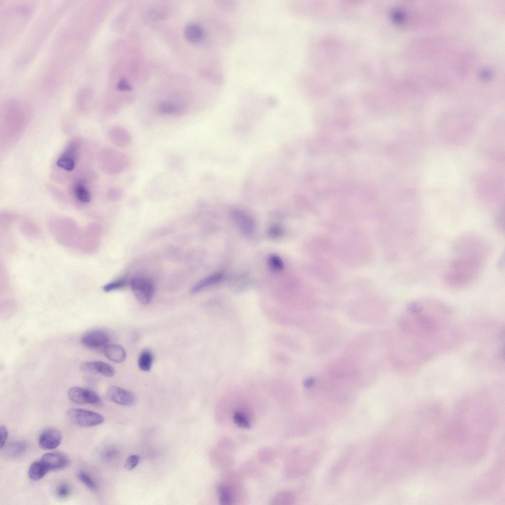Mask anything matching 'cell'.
Wrapping results in <instances>:
<instances>
[{"instance_id":"obj_1","label":"cell","mask_w":505,"mask_h":505,"mask_svg":"<svg viewBox=\"0 0 505 505\" xmlns=\"http://www.w3.org/2000/svg\"><path fill=\"white\" fill-rule=\"evenodd\" d=\"M491 250L481 235L467 233L454 242L451 255L443 280L448 287L461 289L473 284L480 276L489 260Z\"/></svg>"},{"instance_id":"obj_2","label":"cell","mask_w":505,"mask_h":505,"mask_svg":"<svg viewBox=\"0 0 505 505\" xmlns=\"http://www.w3.org/2000/svg\"><path fill=\"white\" fill-rule=\"evenodd\" d=\"M99 161L103 171L110 175L123 172L128 165V159L125 153L109 147L100 151Z\"/></svg>"},{"instance_id":"obj_3","label":"cell","mask_w":505,"mask_h":505,"mask_svg":"<svg viewBox=\"0 0 505 505\" xmlns=\"http://www.w3.org/2000/svg\"><path fill=\"white\" fill-rule=\"evenodd\" d=\"M67 415L72 422L82 427L95 426L104 421V417L100 414L81 408H70L67 410Z\"/></svg>"},{"instance_id":"obj_4","label":"cell","mask_w":505,"mask_h":505,"mask_svg":"<svg viewBox=\"0 0 505 505\" xmlns=\"http://www.w3.org/2000/svg\"><path fill=\"white\" fill-rule=\"evenodd\" d=\"M130 285L139 303L145 305L150 302L154 293V286L150 280L144 277H136L131 280Z\"/></svg>"},{"instance_id":"obj_5","label":"cell","mask_w":505,"mask_h":505,"mask_svg":"<svg viewBox=\"0 0 505 505\" xmlns=\"http://www.w3.org/2000/svg\"><path fill=\"white\" fill-rule=\"evenodd\" d=\"M79 148L80 144L77 140H74L70 142L57 159L56 165L65 171H72L75 167Z\"/></svg>"},{"instance_id":"obj_6","label":"cell","mask_w":505,"mask_h":505,"mask_svg":"<svg viewBox=\"0 0 505 505\" xmlns=\"http://www.w3.org/2000/svg\"><path fill=\"white\" fill-rule=\"evenodd\" d=\"M68 396L72 401L78 404H98L101 402L100 397L95 392L80 387L70 388Z\"/></svg>"},{"instance_id":"obj_7","label":"cell","mask_w":505,"mask_h":505,"mask_svg":"<svg viewBox=\"0 0 505 505\" xmlns=\"http://www.w3.org/2000/svg\"><path fill=\"white\" fill-rule=\"evenodd\" d=\"M110 340L107 332L101 329L91 330L83 333L81 337L82 344L90 349L103 348L108 344Z\"/></svg>"},{"instance_id":"obj_8","label":"cell","mask_w":505,"mask_h":505,"mask_svg":"<svg viewBox=\"0 0 505 505\" xmlns=\"http://www.w3.org/2000/svg\"><path fill=\"white\" fill-rule=\"evenodd\" d=\"M62 440L61 433L57 429L47 428L42 431L38 438L39 446L45 450H52L57 448Z\"/></svg>"},{"instance_id":"obj_9","label":"cell","mask_w":505,"mask_h":505,"mask_svg":"<svg viewBox=\"0 0 505 505\" xmlns=\"http://www.w3.org/2000/svg\"><path fill=\"white\" fill-rule=\"evenodd\" d=\"M107 395L112 401L121 405H132L136 401L135 396L132 393L117 386L109 387Z\"/></svg>"},{"instance_id":"obj_10","label":"cell","mask_w":505,"mask_h":505,"mask_svg":"<svg viewBox=\"0 0 505 505\" xmlns=\"http://www.w3.org/2000/svg\"><path fill=\"white\" fill-rule=\"evenodd\" d=\"M108 135L111 142L118 147H126L132 142L131 134L121 125L112 126L109 130Z\"/></svg>"},{"instance_id":"obj_11","label":"cell","mask_w":505,"mask_h":505,"mask_svg":"<svg viewBox=\"0 0 505 505\" xmlns=\"http://www.w3.org/2000/svg\"><path fill=\"white\" fill-rule=\"evenodd\" d=\"M41 460L46 466L49 470L61 469L69 464L68 457L60 452H51L42 455Z\"/></svg>"},{"instance_id":"obj_12","label":"cell","mask_w":505,"mask_h":505,"mask_svg":"<svg viewBox=\"0 0 505 505\" xmlns=\"http://www.w3.org/2000/svg\"><path fill=\"white\" fill-rule=\"evenodd\" d=\"M80 369L83 372L100 374L106 377H112L115 371L110 364L101 361L84 362L80 364Z\"/></svg>"},{"instance_id":"obj_13","label":"cell","mask_w":505,"mask_h":505,"mask_svg":"<svg viewBox=\"0 0 505 505\" xmlns=\"http://www.w3.org/2000/svg\"><path fill=\"white\" fill-rule=\"evenodd\" d=\"M157 109L159 113L164 115L181 116L185 111V108L182 104L170 101L160 102Z\"/></svg>"},{"instance_id":"obj_14","label":"cell","mask_w":505,"mask_h":505,"mask_svg":"<svg viewBox=\"0 0 505 505\" xmlns=\"http://www.w3.org/2000/svg\"><path fill=\"white\" fill-rule=\"evenodd\" d=\"M103 351L106 358L116 363L123 362L126 358L124 349L119 345L108 344L104 348Z\"/></svg>"},{"instance_id":"obj_15","label":"cell","mask_w":505,"mask_h":505,"mask_svg":"<svg viewBox=\"0 0 505 505\" xmlns=\"http://www.w3.org/2000/svg\"><path fill=\"white\" fill-rule=\"evenodd\" d=\"M72 192L76 199L82 203L86 204L91 201V195L85 181L82 180H76L72 186Z\"/></svg>"},{"instance_id":"obj_16","label":"cell","mask_w":505,"mask_h":505,"mask_svg":"<svg viewBox=\"0 0 505 505\" xmlns=\"http://www.w3.org/2000/svg\"><path fill=\"white\" fill-rule=\"evenodd\" d=\"M232 215L235 221L242 232L246 234L252 233L254 225L250 217L239 211H234Z\"/></svg>"},{"instance_id":"obj_17","label":"cell","mask_w":505,"mask_h":505,"mask_svg":"<svg viewBox=\"0 0 505 505\" xmlns=\"http://www.w3.org/2000/svg\"><path fill=\"white\" fill-rule=\"evenodd\" d=\"M223 274L221 272H216L211 274L197 282L192 288L191 292L192 293L198 292L201 290L219 282L223 279Z\"/></svg>"},{"instance_id":"obj_18","label":"cell","mask_w":505,"mask_h":505,"mask_svg":"<svg viewBox=\"0 0 505 505\" xmlns=\"http://www.w3.org/2000/svg\"><path fill=\"white\" fill-rule=\"evenodd\" d=\"M2 448H3V453L5 456L8 457L15 458L20 456L24 453L27 448V444L23 440H18L10 442L6 445H5Z\"/></svg>"},{"instance_id":"obj_19","label":"cell","mask_w":505,"mask_h":505,"mask_svg":"<svg viewBox=\"0 0 505 505\" xmlns=\"http://www.w3.org/2000/svg\"><path fill=\"white\" fill-rule=\"evenodd\" d=\"M49 469L41 459L33 462L30 465L28 475L33 480H38L42 478L49 471Z\"/></svg>"},{"instance_id":"obj_20","label":"cell","mask_w":505,"mask_h":505,"mask_svg":"<svg viewBox=\"0 0 505 505\" xmlns=\"http://www.w3.org/2000/svg\"><path fill=\"white\" fill-rule=\"evenodd\" d=\"M185 38L189 41L195 42L201 39L203 35L202 28L195 24H190L184 30Z\"/></svg>"},{"instance_id":"obj_21","label":"cell","mask_w":505,"mask_h":505,"mask_svg":"<svg viewBox=\"0 0 505 505\" xmlns=\"http://www.w3.org/2000/svg\"><path fill=\"white\" fill-rule=\"evenodd\" d=\"M153 361V356L150 351L147 350L143 351L140 354L138 359V366L140 369L144 371L150 370Z\"/></svg>"},{"instance_id":"obj_22","label":"cell","mask_w":505,"mask_h":505,"mask_svg":"<svg viewBox=\"0 0 505 505\" xmlns=\"http://www.w3.org/2000/svg\"><path fill=\"white\" fill-rule=\"evenodd\" d=\"M79 480L88 489L95 491L97 489V485L94 479L86 472L80 471L77 474Z\"/></svg>"},{"instance_id":"obj_23","label":"cell","mask_w":505,"mask_h":505,"mask_svg":"<svg viewBox=\"0 0 505 505\" xmlns=\"http://www.w3.org/2000/svg\"><path fill=\"white\" fill-rule=\"evenodd\" d=\"M220 503L223 505H231L232 497L228 488L224 485H220L218 488Z\"/></svg>"},{"instance_id":"obj_24","label":"cell","mask_w":505,"mask_h":505,"mask_svg":"<svg viewBox=\"0 0 505 505\" xmlns=\"http://www.w3.org/2000/svg\"><path fill=\"white\" fill-rule=\"evenodd\" d=\"M268 261L270 267L273 270L278 271L282 270L284 268V263L282 259L277 254L270 255Z\"/></svg>"},{"instance_id":"obj_25","label":"cell","mask_w":505,"mask_h":505,"mask_svg":"<svg viewBox=\"0 0 505 505\" xmlns=\"http://www.w3.org/2000/svg\"><path fill=\"white\" fill-rule=\"evenodd\" d=\"M233 420L235 423L241 428H249L250 422L247 417L240 412H236L233 415Z\"/></svg>"},{"instance_id":"obj_26","label":"cell","mask_w":505,"mask_h":505,"mask_svg":"<svg viewBox=\"0 0 505 505\" xmlns=\"http://www.w3.org/2000/svg\"><path fill=\"white\" fill-rule=\"evenodd\" d=\"M124 194L123 189L118 186H113L108 189L107 196L111 200H117L120 199Z\"/></svg>"},{"instance_id":"obj_27","label":"cell","mask_w":505,"mask_h":505,"mask_svg":"<svg viewBox=\"0 0 505 505\" xmlns=\"http://www.w3.org/2000/svg\"><path fill=\"white\" fill-rule=\"evenodd\" d=\"M71 493V488L67 483L60 484L56 488V494L57 496L61 499H66L69 496Z\"/></svg>"},{"instance_id":"obj_28","label":"cell","mask_w":505,"mask_h":505,"mask_svg":"<svg viewBox=\"0 0 505 505\" xmlns=\"http://www.w3.org/2000/svg\"><path fill=\"white\" fill-rule=\"evenodd\" d=\"M126 285V282L124 280H119L110 282L106 285L103 289L106 292H109L114 290L121 289Z\"/></svg>"},{"instance_id":"obj_29","label":"cell","mask_w":505,"mask_h":505,"mask_svg":"<svg viewBox=\"0 0 505 505\" xmlns=\"http://www.w3.org/2000/svg\"><path fill=\"white\" fill-rule=\"evenodd\" d=\"M140 457L137 455H132L129 456L124 465L125 469L128 471L133 470L138 464Z\"/></svg>"},{"instance_id":"obj_30","label":"cell","mask_w":505,"mask_h":505,"mask_svg":"<svg viewBox=\"0 0 505 505\" xmlns=\"http://www.w3.org/2000/svg\"><path fill=\"white\" fill-rule=\"evenodd\" d=\"M267 233L270 238L276 239L283 236V230L279 225H273L268 229Z\"/></svg>"},{"instance_id":"obj_31","label":"cell","mask_w":505,"mask_h":505,"mask_svg":"<svg viewBox=\"0 0 505 505\" xmlns=\"http://www.w3.org/2000/svg\"><path fill=\"white\" fill-rule=\"evenodd\" d=\"M118 454L117 449L113 447H109L105 449L102 453V457L106 460H110Z\"/></svg>"},{"instance_id":"obj_32","label":"cell","mask_w":505,"mask_h":505,"mask_svg":"<svg viewBox=\"0 0 505 505\" xmlns=\"http://www.w3.org/2000/svg\"><path fill=\"white\" fill-rule=\"evenodd\" d=\"M0 447L2 449L5 445L8 436L7 429L4 425H1L0 427Z\"/></svg>"},{"instance_id":"obj_33","label":"cell","mask_w":505,"mask_h":505,"mask_svg":"<svg viewBox=\"0 0 505 505\" xmlns=\"http://www.w3.org/2000/svg\"><path fill=\"white\" fill-rule=\"evenodd\" d=\"M117 89L120 91H130L132 88L129 82L125 78L121 79L117 86Z\"/></svg>"},{"instance_id":"obj_34","label":"cell","mask_w":505,"mask_h":505,"mask_svg":"<svg viewBox=\"0 0 505 505\" xmlns=\"http://www.w3.org/2000/svg\"><path fill=\"white\" fill-rule=\"evenodd\" d=\"M314 379H313V378H307L304 381V386H305V387L307 388H310L314 383Z\"/></svg>"}]
</instances>
